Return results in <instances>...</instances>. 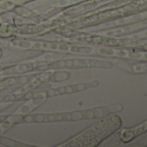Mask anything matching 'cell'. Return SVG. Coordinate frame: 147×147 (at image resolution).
Instances as JSON below:
<instances>
[{"label": "cell", "mask_w": 147, "mask_h": 147, "mask_svg": "<svg viewBox=\"0 0 147 147\" xmlns=\"http://www.w3.org/2000/svg\"><path fill=\"white\" fill-rule=\"evenodd\" d=\"M121 126L122 120L120 116L110 113L60 146H97Z\"/></svg>", "instance_id": "1"}, {"label": "cell", "mask_w": 147, "mask_h": 147, "mask_svg": "<svg viewBox=\"0 0 147 147\" xmlns=\"http://www.w3.org/2000/svg\"><path fill=\"white\" fill-rule=\"evenodd\" d=\"M123 106L121 105H112L106 106H100L95 107L85 111H79V112H71V113H55V114H36L32 116H26L23 120L26 122H51V121H75L80 120H86V119H98L105 116L120 112Z\"/></svg>", "instance_id": "2"}, {"label": "cell", "mask_w": 147, "mask_h": 147, "mask_svg": "<svg viewBox=\"0 0 147 147\" xmlns=\"http://www.w3.org/2000/svg\"><path fill=\"white\" fill-rule=\"evenodd\" d=\"M111 68L113 67V63L108 61L101 60H70L65 62H58L49 65V68Z\"/></svg>", "instance_id": "3"}, {"label": "cell", "mask_w": 147, "mask_h": 147, "mask_svg": "<svg viewBox=\"0 0 147 147\" xmlns=\"http://www.w3.org/2000/svg\"><path fill=\"white\" fill-rule=\"evenodd\" d=\"M99 85L98 80H93L91 82L86 83H79V84H74L67 87H62L59 88H53L44 92L48 96H55V95H61V94H67V93H73L83 91L91 87H95Z\"/></svg>", "instance_id": "4"}, {"label": "cell", "mask_w": 147, "mask_h": 147, "mask_svg": "<svg viewBox=\"0 0 147 147\" xmlns=\"http://www.w3.org/2000/svg\"><path fill=\"white\" fill-rule=\"evenodd\" d=\"M145 131H147V120L135 127L123 129L119 134V136L123 143H129L131 140H133L137 136L141 135L142 133H145Z\"/></svg>", "instance_id": "5"}, {"label": "cell", "mask_w": 147, "mask_h": 147, "mask_svg": "<svg viewBox=\"0 0 147 147\" xmlns=\"http://www.w3.org/2000/svg\"><path fill=\"white\" fill-rule=\"evenodd\" d=\"M131 68H124L126 70L133 73H147V63H141V64H134L129 66Z\"/></svg>", "instance_id": "6"}, {"label": "cell", "mask_w": 147, "mask_h": 147, "mask_svg": "<svg viewBox=\"0 0 147 147\" xmlns=\"http://www.w3.org/2000/svg\"><path fill=\"white\" fill-rule=\"evenodd\" d=\"M131 49L147 51V42H142V43H138V42H137L135 46H133V48H131Z\"/></svg>", "instance_id": "7"}]
</instances>
